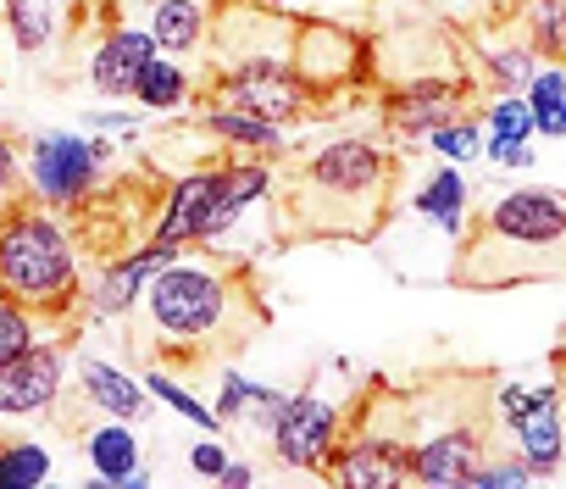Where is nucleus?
I'll list each match as a JSON object with an SVG mask.
<instances>
[{
	"label": "nucleus",
	"instance_id": "obj_1",
	"mask_svg": "<svg viewBox=\"0 0 566 489\" xmlns=\"http://www.w3.org/2000/svg\"><path fill=\"white\" fill-rule=\"evenodd\" d=\"M145 345L156 362L200 367L217 356H233L250 345V334L266 323V306L255 301L244 268L206 257V245L178 251L145 290Z\"/></svg>",
	"mask_w": 566,
	"mask_h": 489
},
{
	"label": "nucleus",
	"instance_id": "obj_2",
	"mask_svg": "<svg viewBox=\"0 0 566 489\" xmlns=\"http://www.w3.org/2000/svg\"><path fill=\"white\" fill-rule=\"evenodd\" d=\"M400 156L389 139L345 134L317 145L283 189V217L301 239H373L395 211Z\"/></svg>",
	"mask_w": 566,
	"mask_h": 489
},
{
	"label": "nucleus",
	"instance_id": "obj_3",
	"mask_svg": "<svg viewBox=\"0 0 566 489\" xmlns=\"http://www.w3.org/2000/svg\"><path fill=\"white\" fill-rule=\"evenodd\" d=\"M461 290H516L566 279V189H505L455 239Z\"/></svg>",
	"mask_w": 566,
	"mask_h": 489
},
{
	"label": "nucleus",
	"instance_id": "obj_4",
	"mask_svg": "<svg viewBox=\"0 0 566 489\" xmlns=\"http://www.w3.org/2000/svg\"><path fill=\"white\" fill-rule=\"evenodd\" d=\"M84 245L67 211L18 206L0 222V295L34 312L40 323H67L84 312Z\"/></svg>",
	"mask_w": 566,
	"mask_h": 489
},
{
	"label": "nucleus",
	"instance_id": "obj_5",
	"mask_svg": "<svg viewBox=\"0 0 566 489\" xmlns=\"http://www.w3.org/2000/svg\"><path fill=\"white\" fill-rule=\"evenodd\" d=\"M117 145L101 139V134H34L29 150H23V167H29V195L40 206H56V211H73L84 206L95 189H101V173L112 167Z\"/></svg>",
	"mask_w": 566,
	"mask_h": 489
},
{
	"label": "nucleus",
	"instance_id": "obj_6",
	"mask_svg": "<svg viewBox=\"0 0 566 489\" xmlns=\"http://www.w3.org/2000/svg\"><path fill=\"white\" fill-rule=\"evenodd\" d=\"M323 478L350 483V489H400V483H411V428H389L384 406H373V400L356 406L345 439L334 445V456L323 467Z\"/></svg>",
	"mask_w": 566,
	"mask_h": 489
},
{
	"label": "nucleus",
	"instance_id": "obj_7",
	"mask_svg": "<svg viewBox=\"0 0 566 489\" xmlns=\"http://www.w3.org/2000/svg\"><path fill=\"white\" fill-rule=\"evenodd\" d=\"M350 412H356V406H345V400L323 395V384L290 389V395H283V406H277L272 434H266V439H272L277 467L323 478V467H328L334 445H339V439H345V428H350Z\"/></svg>",
	"mask_w": 566,
	"mask_h": 489
},
{
	"label": "nucleus",
	"instance_id": "obj_8",
	"mask_svg": "<svg viewBox=\"0 0 566 489\" xmlns=\"http://www.w3.org/2000/svg\"><path fill=\"white\" fill-rule=\"evenodd\" d=\"M489 412L511 428L516 456L538 478H555V467L566 461V389H560V378H549V384H500Z\"/></svg>",
	"mask_w": 566,
	"mask_h": 489
},
{
	"label": "nucleus",
	"instance_id": "obj_9",
	"mask_svg": "<svg viewBox=\"0 0 566 489\" xmlns=\"http://www.w3.org/2000/svg\"><path fill=\"white\" fill-rule=\"evenodd\" d=\"M211 101L239 106L250 117H266L277 128H295L301 117H312L323 106L312 95V84L295 73V62H228V67H211Z\"/></svg>",
	"mask_w": 566,
	"mask_h": 489
},
{
	"label": "nucleus",
	"instance_id": "obj_10",
	"mask_svg": "<svg viewBox=\"0 0 566 489\" xmlns=\"http://www.w3.org/2000/svg\"><path fill=\"white\" fill-rule=\"evenodd\" d=\"M295 73L312 84L317 101L328 95H345V90H361L373 79V51L361 34L339 29V23H323V18H301L295 29Z\"/></svg>",
	"mask_w": 566,
	"mask_h": 489
},
{
	"label": "nucleus",
	"instance_id": "obj_11",
	"mask_svg": "<svg viewBox=\"0 0 566 489\" xmlns=\"http://www.w3.org/2000/svg\"><path fill=\"white\" fill-rule=\"evenodd\" d=\"M467 112V79L455 73H417L395 90H384V106H378V123H384V139L411 150V145H428V134L450 117Z\"/></svg>",
	"mask_w": 566,
	"mask_h": 489
},
{
	"label": "nucleus",
	"instance_id": "obj_12",
	"mask_svg": "<svg viewBox=\"0 0 566 489\" xmlns=\"http://www.w3.org/2000/svg\"><path fill=\"white\" fill-rule=\"evenodd\" d=\"M494 450L489 439V423L478 412H461L450 417L444 428H428V434H411V483H428V489H467L472 467Z\"/></svg>",
	"mask_w": 566,
	"mask_h": 489
},
{
	"label": "nucleus",
	"instance_id": "obj_13",
	"mask_svg": "<svg viewBox=\"0 0 566 489\" xmlns=\"http://www.w3.org/2000/svg\"><path fill=\"white\" fill-rule=\"evenodd\" d=\"M67 340L40 334L34 345H23L18 356L0 362V417H45L62 389H67Z\"/></svg>",
	"mask_w": 566,
	"mask_h": 489
},
{
	"label": "nucleus",
	"instance_id": "obj_14",
	"mask_svg": "<svg viewBox=\"0 0 566 489\" xmlns=\"http://www.w3.org/2000/svg\"><path fill=\"white\" fill-rule=\"evenodd\" d=\"M172 257H178V251H172V245H161V239H139L134 251L106 257V262L84 279V312H90V323H106V318L134 312V306L145 301L150 279H156Z\"/></svg>",
	"mask_w": 566,
	"mask_h": 489
},
{
	"label": "nucleus",
	"instance_id": "obj_15",
	"mask_svg": "<svg viewBox=\"0 0 566 489\" xmlns=\"http://www.w3.org/2000/svg\"><path fill=\"white\" fill-rule=\"evenodd\" d=\"M222 178H228V162H206V167H189L172 178L156 222H150V239L172 245V251H189V245H206L211 239V217H217V195H222Z\"/></svg>",
	"mask_w": 566,
	"mask_h": 489
},
{
	"label": "nucleus",
	"instance_id": "obj_16",
	"mask_svg": "<svg viewBox=\"0 0 566 489\" xmlns=\"http://www.w3.org/2000/svg\"><path fill=\"white\" fill-rule=\"evenodd\" d=\"M161 56V45H156V34L150 29H112V34H101L95 40V51H90V84H95V95H106V101H134V90H139V79H145V67Z\"/></svg>",
	"mask_w": 566,
	"mask_h": 489
},
{
	"label": "nucleus",
	"instance_id": "obj_17",
	"mask_svg": "<svg viewBox=\"0 0 566 489\" xmlns=\"http://www.w3.org/2000/svg\"><path fill=\"white\" fill-rule=\"evenodd\" d=\"M527 139H538L533 112H527V95L522 90L516 95L494 90V101L483 106V156L494 167H505V173H522V167H533V145Z\"/></svg>",
	"mask_w": 566,
	"mask_h": 489
},
{
	"label": "nucleus",
	"instance_id": "obj_18",
	"mask_svg": "<svg viewBox=\"0 0 566 489\" xmlns=\"http://www.w3.org/2000/svg\"><path fill=\"white\" fill-rule=\"evenodd\" d=\"M78 389H84V400H90L101 417H117V423H145V417L156 412L145 378L123 373V367L106 362V356H84V362H78Z\"/></svg>",
	"mask_w": 566,
	"mask_h": 489
},
{
	"label": "nucleus",
	"instance_id": "obj_19",
	"mask_svg": "<svg viewBox=\"0 0 566 489\" xmlns=\"http://www.w3.org/2000/svg\"><path fill=\"white\" fill-rule=\"evenodd\" d=\"M272 195V162L266 156H228V178H222V195H217V217H211V239H206V251L228 233L239 228V217L250 206H261Z\"/></svg>",
	"mask_w": 566,
	"mask_h": 489
},
{
	"label": "nucleus",
	"instance_id": "obj_20",
	"mask_svg": "<svg viewBox=\"0 0 566 489\" xmlns=\"http://www.w3.org/2000/svg\"><path fill=\"white\" fill-rule=\"evenodd\" d=\"M283 395L290 389H266V384H255V378H244V373H222V384H217V417H222V428H250V434H272V423H277V406H283Z\"/></svg>",
	"mask_w": 566,
	"mask_h": 489
},
{
	"label": "nucleus",
	"instance_id": "obj_21",
	"mask_svg": "<svg viewBox=\"0 0 566 489\" xmlns=\"http://www.w3.org/2000/svg\"><path fill=\"white\" fill-rule=\"evenodd\" d=\"M84 456H90V472H95V483H106V489L139 483V434H134V423H117V417H106L101 428H90V439H84Z\"/></svg>",
	"mask_w": 566,
	"mask_h": 489
},
{
	"label": "nucleus",
	"instance_id": "obj_22",
	"mask_svg": "<svg viewBox=\"0 0 566 489\" xmlns=\"http://www.w3.org/2000/svg\"><path fill=\"white\" fill-rule=\"evenodd\" d=\"M200 123H206V134H217L233 156H283L290 150V139H283V128L277 123H266V117H250V112H239V106H206L200 112Z\"/></svg>",
	"mask_w": 566,
	"mask_h": 489
},
{
	"label": "nucleus",
	"instance_id": "obj_23",
	"mask_svg": "<svg viewBox=\"0 0 566 489\" xmlns=\"http://www.w3.org/2000/svg\"><path fill=\"white\" fill-rule=\"evenodd\" d=\"M417 217H428L444 239H461L467 233V206H472V189H467V167L444 162L417 195H411Z\"/></svg>",
	"mask_w": 566,
	"mask_h": 489
},
{
	"label": "nucleus",
	"instance_id": "obj_24",
	"mask_svg": "<svg viewBox=\"0 0 566 489\" xmlns=\"http://www.w3.org/2000/svg\"><path fill=\"white\" fill-rule=\"evenodd\" d=\"M150 34H156L161 56H195L211 40V7L206 0H156Z\"/></svg>",
	"mask_w": 566,
	"mask_h": 489
},
{
	"label": "nucleus",
	"instance_id": "obj_25",
	"mask_svg": "<svg viewBox=\"0 0 566 489\" xmlns=\"http://www.w3.org/2000/svg\"><path fill=\"white\" fill-rule=\"evenodd\" d=\"M189 95H195L189 67H184L178 56H156V62L145 67L139 90H134V106H139V112H150V117H167V112H184V106H189Z\"/></svg>",
	"mask_w": 566,
	"mask_h": 489
},
{
	"label": "nucleus",
	"instance_id": "obj_26",
	"mask_svg": "<svg viewBox=\"0 0 566 489\" xmlns=\"http://www.w3.org/2000/svg\"><path fill=\"white\" fill-rule=\"evenodd\" d=\"M527 112H533V128L538 139H566V62H538V73L527 79Z\"/></svg>",
	"mask_w": 566,
	"mask_h": 489
},
{
	"label": "nucleus",
	"instance_id": "obj_27",
	"mask_svg": "<svg viewBox=\"0 0 566 489\" xmlns=\"http://www.w3.org/2000/svg\"><path fill=\"white\" fill-rule=\"evenodd\" d=\"M0 12H7V34H12V45L23 56H40L56 40V29H62L51 0H0Z\"/></svg>",
	"mask_w": 566,
	"mask_h": 489
},
{
	"label": "nucleus",
	"instance_id": "obj_28",
	"mask_svg": "<svg viewBox=\"0 0 566 489\" xmlns=\"http://www.w3.org/2000/svg\"><path fill=\"white\" fill-rule=\"evenodd\" d=\"M516 23L544 62H566V0H516Z\"/></svg>",
	"mask_w": 566,
	"mask_h": 489
},
{
	"label": "nucleus",
	"instance_id": "obj_29",
	"mask_svg": "<svg viewBox=\"0 0 566 489\" xmlns=\"http://www.w3.org/2000/svg\"><path fill=\"white\" fill-rule=\"evenodd\" d=\"M145 389H150V400H161L167 412H178L184 423H195L200 434H222V417H217V406H206L178 373H167V367H150L145 373Z\"/></svg>",
	"mask_w": 566,
	"mask_h": 489
},
{
	"label": "nucleus",
	"instance_id": "obj_30",
	"mask_svg": "<svg viewBox=\"0 0 566 489\" xmlns=\"http://www.w3.org/2000/svg\"><path fill=\"white\" fill-rule=\"evenodd\" d=\"M478 62H483V73H489V84L494 90H505V95H516V90H527V79L538 73V51L527 45V40H505V45H483L478 51Z\"/></svg>",
	"mask_w": 566,
	"mask_h": 489
},
{
	"label": "nucleus",
	"instance_id": "obj_31",
	"mask_svg": "<svg viewBox=\"0 0 566 489\" xmlns=\"http://www.w3.org/2000/svg\"><path fill=\"white\" fill-rule=\"evenodd\" d=\"M56 461L40 439H7L0 445V489H40L51 483Z\"/></svg>",
	"mask_w": 566,
	"mask_h": 489
},
{
	"label": "nucleus",
	"instance_id": "obj_32",
	"mask_svg": "<svg viewBox=\"0 0 566 489\" xmlns=\"http://www.w3.org/2000/svg\"><path fill=\"white\" fill-rule=\"evenodd\" d=\"M428 150H433L439 162H455V167L478 162V156H483V117H478V112H461V117L439 123V128L428 134Z\"/></svg>",
	"mask_w": 566,
	"mask_h": 489
},
{
	"label": "nucleus",
	"instance_id": "obj_33",
	"mask_svg": "<svg viewBox=\"0 0 566 489\" xmlns=\"http://www.w3.org/2000/svg\"><path fill=\"white\" fill-rule=\"evenodd\" d=\"M522 483H538V472L516 450H489L467 478V489H522Z\"/></svg>",
	"mask_w": 566,
	"mask_h": 489
},
{
	"label": "nucleus",
	"instance_id": "obj_34",
	"mask_svg": "<svg viewBox=\"0 0 566 489\" xmlns=\"http://www.w3.org/2000/svg\"><path fill=\"white\" fill-rule=\"evenodd\" d=\"M34 195H29V167H23V156H18V145L0 134V222H7L18 206H29Z\"/></svg>",
	"mask_w": 566,
	"mask_h": 489
},
{
	"label": "nucleus",
	"instance_id": "obj_35",
	"mask_svg": "<svg viewBox=\"0 0 566 489\" xmlns=\"http://www.w3.org/2000/svg\"><path fill=\"white\" fill-rule=\"evenodd\" d=\"M34 340H40V318H34V312H23L18 301L0 295V362L18 356V351H23V345H34Z\"/></svg>",
	"mask_w": 566,
	"mask_h": 489
},
{
	"label": "nucleus",
	"instance_id": "obj_36",
	"mask_svg": "<svg viewBox=\"0 0 566 489\" xmlns=\"http://www.w3.org/2000/svg\"><path fill=\"white\" fill-rule=\"evenodd\" d=\"M145 117H150V112H139V106H134V112L95 106V112H84V128H90V134H123V139H128V134H139V128H145Z\"/></svg>",
	"mask_w": 566,
	"mask_h": 489
},
{
	"label": "nucleus",
	"instance_id": "obj_37",
	"mask_svg": "<svg viewBox=\"0 0 566 489\" xmlns=\"http://www.w3.org/2000/svg\"><path fill=\"white\" fill-rule=\"evenodd\" d=\"M228 456H233V450H228L217 434H200V439H195V450H189V472L217 483V478H222V467H228Z\"/></svg>",
	"mask_w": 566,
	"mask_h": 489
},
{
	"label": "nucleus",
	"instance_id": "obj_38",
	"mask_svg": "<svg viewBox=\"0 0 566 489\" xmlns=\"http://www.w3.org/2000/svg\"><path fill=\"white\" fill-rule=\"evenodd\" d=\"M217 483H222V489H244V483H255V467H250L244 456H228V467H222Z\"/></svg>",
	"mask_w": 566,
	"mask_h": 489
},
{
	"label": "nucleus",
	"instance_id": "obj_39",
	"mask_svg": "<svg viewBox=\"0 0 566 489\" xmlns=\"http://www.w3.org/2000/svg\"><path fill=\"white\" fill-rule=\"evenodd\" d=\"M549 362H555V378H560V389H566V340L549 351Z\"/></svg>",
	"mask_w": 566,
	"mask_h": 489
},
{
	"label": "nucleus",
	"instance_id": "obj_40",
	"mask_svg": "<svg viewBox=\"0 0 566 489\" xmlns=\"http://www.w3.org/2000/svg\"><path fill=\"white\" fill-rule=\"evenodd\" d=\"M0 445H7V434H0Z\"/></svg>",
	"mask_w": 566,
	"mask_h": 489
}]
</instances>
